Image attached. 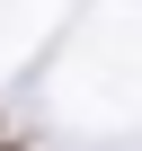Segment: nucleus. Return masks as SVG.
<instances>
[{"label": "nucleus", "mask_w": 142, "mask_h": 151, "mask_svg": "<svg viewBox=\"0 0 142 151\" xmlns=\"http://www.w3.org/2000/svg\"><path fill=\"white\" fill-rule=\"evenodd\" d=\"M0 151H18V142H0Z\"/></svg>", "instance_id": "obj_1"}]
</instances>
